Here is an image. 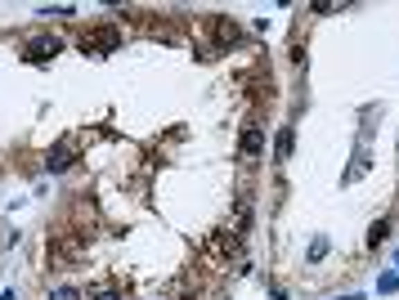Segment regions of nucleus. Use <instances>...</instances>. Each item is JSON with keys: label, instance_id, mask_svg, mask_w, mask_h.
I'll use <instances>...</instances> for the list:
<instances>
[{"label": "nucleus", "instance_id": "1", "mask_svg": "<svg viewBox=\"0 0 399 300\" xmlns=\"http://www.w3.org/2000/svg\"><path fill=\"white\" fill-rule=\"evenodd\" d=\"M23 54L32 63H45V59H54V54H63V41L59 36H32V41L23 45Z\"/></svg>", "mask_w": 399, "mask_h": 300}, {"label": "nucleus", "instance_id": "2", "mask_svg": "<svg viewBox=\"0 0 399 300\" xmlns=\"http://www.w3.org/2000/svg\"><path fill=\"white\" fill-rule=\"evenodd\" d=\"M238 148H242L247 157H260V148H265V130H260V126H247L242 139H238Z\"/></svg>", "mask_w": 399, "mask_h": 300}, {"label": "nucleus", "instance_id": "3", "mask_svg": "<svg viewBox=\"0 0 399 300\" xmlns=\"http://www.w3.org/2000/svg\"><path fill=\"white\" fill-rule=\"evenodd\" d=\"M68 166H72V153H68V148H50V157H45V171H50V175H63Z\"/></svg>", "mask_w": 399, "mask_h": 300}, {"label": "nucleus", "instance_id": "4", "mask_svg": "<svg viewBox=\"0 0 399 300\" xmlns=\"http://www.w3.org/2000/svg\"><path fill=\"white\" fill-rule=\"evenodd\" d=\"M292 148H296V130H292V126H283V130H278V144H274V157H278V162H287V157H292Z\"/></svg>", "mask_w": 399, "mask_h": 300}, {"label": "nucleus", "instance_id": "5", "mask_svg": "<svg viewBox=\"0 0 399 300\" xmlns=\"http://www.w3.org/2000/svg\"><path fill=\"white\" fill-rule=\"evenodd\" d=\"M386 238H391V220H377L373 229H368V251H377Z\"/></svg>", "mask_w": 399, "mask_h": 300}, {"label": "nucleus", "instance_id": "6", "mask_svg": "<svg viewBox=\"0 0 399 300\" xmlns=\"http://www.w3.org/2000/svg\"><path fill=\"white\" fill-rule=\"evenodd\" d=\"M50 300H81V287H72V283H63V287H54Z\"/></svg>", "mask_w": 399, "mask_h": 300}, {"label": "nucleus", "instance_id": "7", "mask_svg": "<svg viewBox=\"0 0 399 300\" xmlns=\"http://www.w3.org/2000/svg\"><path fill=\"white\" fill-rule=\"evenodd\" d=\"M90 300H121V292H117V287H94Z\"/></svg>", "mask_w": 399, "mask_h": 300}, {"label": "nucleus", "instance_id": "8", "mask_svg": "<svg viewBox=\"0 0 399 300\" xmlns=\"http://www.w3.org/2000/svg\"><path fill=\"white\" fill-rule=\"evenodd\" d=\"M328 256V238H314V247H310V260H323Z\"/></svg>", "mask_w": 399, "mask_h": 300}, {"label": "nucleus", "instance_id": "9", "mask_svg": "<svg viewBox=\"0 0 399 300\" xmlns=\"http://www.w3.org/2000/svg\"><path fill=\"white\" fill-rule=\"evenodd\" d=\"M310 9H314V14H337L341 5H337V0H319V5H310Z\"/></svg>", "mask_w": 399, "mask_h": 300}, {"label": "nucleus", "instance_id": "10", "mask_svg": "<svg viewBox=\"0 0 399 300\" xmlns=\"http://www.w3.org/2000/svg\"><path fill=\"white\" fill-rule=\"evenodd\" d=\"M0 300H14V292H5V296H0Z\"/></svg>", "mask_w": 399, "mask_h": 300}, {"label": "nucleus", "instance_id": "11", "mask_svg": "<svg viewBox=\"0 0 399 300\" xmlns=\"http://www.w3.org/2000/svg\"><path fill=\"white\" fill-rule=\"evenodd\" d=\"M337 300H359V296H337Z\"/></svg>", "mask_w": 399, "mask_h": 300}]
</instances>
